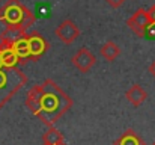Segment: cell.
Instances as JSON below:
<instances>
[{"label": "cell", "instance_id": "cell-2", "mask_svg": "<svg viewBox=\"0 0 155 145\" xmlns=\"http://www.w3.org/2000/svg\"><path fill=\"white\" fill-rule=\"evenodd\" d=\"M35 20L36 18L33 12L18 0H8L5 5L0 6V23H3L5 26L27 32L33 26Z\"/></svg>", "mask_w": 155, "mask_h": 145}, {"label": "cell", "instance_id": "cell-10", "mask_svg": "<svg viewBox=\"0 0 155 145\" xmlns=\"http://www.w3.org/2000/svg\"><path fill=\"white\" fill-rule=\"evenodd\" d=\"M11 46H12V48H14L15 54L18 56L20 62H23V64H24V60L30 59V54H29V46H27V33H26L24 36H21V38L15 40Z\"/></svg>", "mask_w": 155, "mask_h": 145}, {"label": "cell", "instance_id": "cell-15", "mask_svg": "<svg viewBox=\"0 0 155 145\" xmlns=\"http://www.w3.org/2000/svg\"><path fill=\"white\" fill-rule=\"evenodd\" d=\"M149 12V15H151V18H152V21H154V24H155V5L148 11Z\"/></svg>", "mask_w": 155, "mask_h": 145}, {"label": "cell", "instance_id": "cell-14", "mask_svg": "<svg viewBox=\"0 0 155 145\" xmlns=\"http://www.w3.org/2000/svg\"><path fill=\"white\" fill-rule=\"evenodd\" d=\"M111 8H120L124 3H125V0H105Z\"/></svg>", "mask_w": 155, "mask_h": 145}, {"label": "cell", "instance_id": "cell-5", "mask_svg": "<svg viewBox=\"0 0 155 145\" xmlns=\"http://www.w3.org/2000/svg\"><path fill=\"white\" fill-rule=\"evenodd\" d=\"M56 36L65 43V44H72L78 36H80V29L77 27V24L71 20H63L54 30Z\"/></svg>", "mask_w": 155, "mask_h": 145}, {"label": "cell", "instance_id": "cell-8", "mask_svg": "<svg viewBox=\"0 0 155 145\" xmlns=\"http://www.w3.org/2000/svg\"><path fill=\"white\" fill-rule=\"evenodd\" d=\"M0 59H2L3 67H17L20 64V59L15 54L11 43L2 41V40H0Z\"/></svg>", "mask_w": 155, "mask_h": 145}, {"label": "cell", "instance_id": "cell-6", "mask_svg": "<svg viewBox=\"0 0 155 145\" xmlns=\"http://www.w3.org/2000/svg\"><path fill=\"white\" fill-rule=\"evenodd\" d=\"M27 46H29L30 59H33V60L39 59V57L48 50V43H47L45 38H44L42 35H39L38 32L27 33Z\"/></svg>", "mask_w": 155, "mask_h": 145}, {"label": "cell", "instance_id": "cell-4", "mask_svg": "<svg viewBox=\"0 0 155 145\" xmlns=\"http://www.w3.org/2000/svg\"><path fill=\"white\" fill-rule=\"evenodd\" d=\"M127 26L137 35V36H145L152 26H155L149 12L146 9H137L127 21Z\"/></svg>", "mask_w": 155, "mask_h": 145}, {"label": "cell", "instance_id": "cell-18", "mask_svg": "<svg viewBox=\"0 0 155 145\" xmlns=\"http://www.w3.org/2000/svg\"><path fill=\"white\" fill-rule=\"evenodd\" d=\"M2 67H3V64H2V59H0V68H2Z\"/></svg>", "mask_w": 155, "mask_h": 145}, {"label": "cell", "instance_id": "cell-1", "mask_svg": "<svg viewBox=\"0 0 155 145\" xmlns=\"http://www.w3.org/2000/svg\"><path fill=\"white\" fill-rule=\"evenodd\" d=\"M26 106L45 126L51 127L65 112L71 109L72 100L63 92L60 86H57L56 82L48 79L44 83L35 85L29 89Z\"/></svg>", "mask_w": 155, "mask_h": 145}, {"label": "cell", "instance_id": "cell-9", "mask_svg": "<svg viewBox=\"0 0 155 145\" xmlns=\"http://www.w3.org/2000/svg\"><path fill=\"white\" fill-rule=\"evenodd\" d=\"M146 98H148V94H146V91L140 86V85H133L128 91H127V100L133 104V106H140V104H143L145 101H146Z\"/></svg>", "mask_w": 155, "mask_h": 145}, {"label": "cell", "instance_id": "cell-19", "mask_svg": "<svg viewBox=\"0 0 155 145\" xmlns=\"http://www.w3.org/2000/svg\"><path fill=\"white\" fill-rule=\"evenodd\" d=\"M152 145H155V142H154V144H152Z\"/></svg>", "mask_w": 155, "mask_h": 145}, {"label": "cell", "instance_id": "cell-16", "mask_svg": "<svg viewBox=\"0 0 155 145\" xmlns=\"http://www.w3.org/2000/svg\"><path fill=\"white\" fill-rule=\"evenodd\" d=\"M149 73H151V74L155 77V60L151 64V67H149Z\"/></svg>", "mask_w": 155, "mask_h": 145}, {"label": "cell", "instance_id": "cell-17", "mask_svg": "<svg viewBox=\"0 0 155 145\" xmlns=\"http://www.w3.org/2000/svg\"><path fill=\"white\" fill-rule=\"evenodd\" d=\"M56 145H68V144H66L65 141H60V142H57V144H56Z\"/></svg>", "mask_w": 155, "mask_h": 145}, {"label": "cell", "instance_id": "cell-13", "mask_svg": "<svg viewBox=\"0 0 155 145\" xmlns=\"http://www.w3.org/2000/svg\"><path fill=\"white\" fill-rule=\"evenodd\" d=\"M60 141H63V135L57 130V129H54V127H48V130L44 133V136H42V142L44 145H56L57 142H60Z\"/></svg>", "mask_w": 155, "mask_h": 145}, {"label": "cell", "instance_id": "cell-12", "mask_svg": "<svg viewBox=\"0 0 155 145\" xmlns=\"http://www.w3.org/2000/svg\"><path fill=\"white\" fill-rule=\"evenodd\" d=\"M114 145H145V144H143V141L140 139L139 135H136L133 130H128L114 142Z\"/></svg>", "mask_w": 155, "mask_h": 145}, {"label": "cell", "instance_id": "cell-3", "mask_svg": "<svg viewBox=\"0 0 155 145\" xmlns=\"http://www.w3.org/2000/svg\"><path fill=\"white\" fill-rule=\"evenodd\" d=\"M27 82L26 74L17 67L0 68V109L15 95Z\"/></svg>", "mask_w": 155, "mask_h": 145}, {"label": "cell", "instance_id": "cell-11", "mask_svg": "<svg viewBox=\"0 0 155 145\" xmlns=\"http://www.w3.org/2000/svg\"><path fill=\"white\" fill-rule=\"evenodd\" d=\"M119 54H120V47H119L116 43L107 41L105 44H103V47H101V56H103L105 60L111 62V60H114Z\"/></svg>", "mask_w": 155, "mask_h": 145}, {"label": "cell", "instance_id": "cell-7", "mask_svg": "<svg viewBox=\"0 0 155 145\" xmlns=\"http://www.w3.org/2000/svg\"><path fill=\"white\" fill-rule=\"evenodd\" d=\"M71 62H72V65H74L78 71H81V73H87V71H91V68L95 65L97 59H95L94 53H92L89 48L83 47V48H80V50L72 56Z\"/></svg>", "mask_w": 155, "mask_h": 145}]
</instances>
